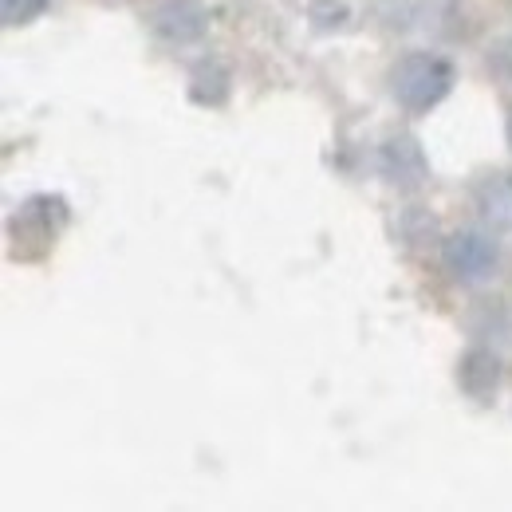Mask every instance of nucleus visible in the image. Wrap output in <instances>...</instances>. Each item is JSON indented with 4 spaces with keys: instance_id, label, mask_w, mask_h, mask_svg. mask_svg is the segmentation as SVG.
<instances>
[{
    "instance_id": "1a4fd4ad",
    "label": "nucleus",
    "mask_w": 512,
    "mask_h": 512,
    "mask_svg": "<svg viewBox=\"0 0 512 512\" xmlns=\"http://www.w3.org/2000/svg\"><path fill=\"white\" fill-rule=\"evenodd\" d=\"M505 134H509V146H512V111H509V123H505Z\"/></svg>"
},
{
    "instance_id": "f257e3e1",
    "label": "nucleus",
    "mask_w": 512,
    "mask_h": 512,
    "mask_svg": "<svg viewBox=\"0 0 512 512\" xmlns=\"http://www.w3.org/2000/svg\"><path fill=\"white\" fill-rule=\"evenodd\" d=\"M390 95L406 115H430L457 83V71L438 52H406L386 71Z\"/></svg>"
},
{
    "instance_id": "423d86ee",
    "label": "nucleus",
    "mask_w": 512,
    "mask_h": 512,
    "mask_svg": "<svg viewBox=\"0 0 512 512\" xmlns=\"http://www.w3.org/2000/svg\"><path fill=\"white\" fill-rule=\"evenodd\" d=\"M473 205L481 213V221L497 233H512V174L509 170H493L473 186Z\"/></svg>"
},
{
    "instance_id": "39448f33",
    "label": "nucleus",
    "mask_w": 512,
    "mask_h": 512,
    "mask_svg": "<svg viewBox=\"0 0 512 512\" xmlns=\"http://www.w3.org/2000/svg\"><path fill=\"white\" fill-rule=\"evenodd\" d=\"M457 386L473 402H493V394L501 386V355L493 347H485V343H473L457 359Z\"/></svg>"
},
{
    "instance_id": "20e7f679",
    "label": "nucleus",
    "mask_w": 512,
    "mask_h": 512,
    "mask_svg": "<svg viewBox=\"0 0 512 512\" xmlns=\"http://www.w3.org/2000/svg\"><path fill=\"white\" fill-rule=\"evenodd\" d=\"M150 32L170 48H186L209 32V12L193 0H162L150 12Z\"/></svg>"
},
{
    "instance_id": "0eeeda50",
    "label": "nucleus",
    "mask_w": 512,
    "mask_h": 512,
    "mask_svg": "<svg viewBox=\"0 0 512 512\" xmlns=\"http://www.w3.org/2000/svg\"><path fill=\"white\" fill-rule=\"evenodd\" d=\"M229 83H233V75L217 60H201L190 71V99L201 107H221L229 99Z\"/></svg>"
},
{
    "instance_id": "f03ea898",
    "label": "nucleus",
    "mask_w": 512,
    "mask_h": 512,
    "mask_svg": "<svg viewBox=\"0 0 512 512\" xmlns=\"http://www.w3.org/2000/svg\"><path fill=\"white\" fill-rule=\"evenodd\" d=\"M442 268L449 272L453 284H465V288L489 284L501 268V245L493 241V233L457 229L442 241Z\"/></svg>"
},
{
    "instance_id": "6e6552de",
    "label": "nucleus",
    "mask_w": 512,
    "mask_h": 512,
    "mask_svg": "<svg viewBox=\"0 0 512 512\" xmlns=\"http://www.w3.org/2000/svg\"><path fill=\"white\" fill-rule=\"evenodd\" d=\"M44 8H48V0H0V16L8 28L32 24L36 16H44Z\"/></svg>"
},
{
    "instance_id": "7ed1b4c3",
    "label": "nucleus",
    "mask_w": 512,
    "mask_h": 512,
    "mask_svg": "<svg viewBox=\"0 0 512 512\" xmlns=\"http://www.w3.org/2000/svg\"><path fill=\"white\" fill-rule=\"evenodd\" d=\"M379 174L398 190H418L430 178L426 150L414 134H390L379 146Z\"/></svg>"
}]
</instances>
